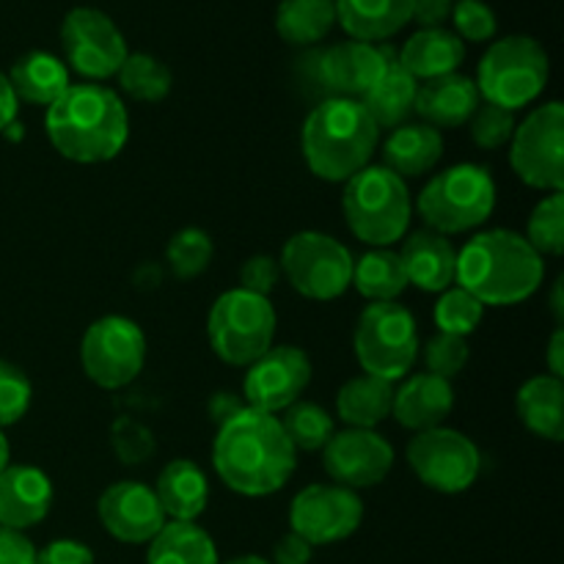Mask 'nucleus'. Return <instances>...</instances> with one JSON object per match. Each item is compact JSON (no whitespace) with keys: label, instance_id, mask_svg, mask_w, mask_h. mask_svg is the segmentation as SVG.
I'll return each instance as SVG.
<instances>
[{"label":"nucleus","instance_id":"72a5a7b5","mask_svg":"<svg viewBox=\"0 0 564 564\" xmlns=\"http://www.w3.org/2000/svg\"><path fill=\"white\" fill-rule=\"evenodd\" d=\"M352 284L372 303H391L405 292L408 275L400 253L391 248H372L352 262Z\"/></svg>","mask_w":564,"mask_h":564},{"label":"nucleus","instance_id":"2eb2a0df","mask_svg":"<svg viewBox=\"0 0 564 564\" xmlns=\"http://www.w3.org/2000/svg\"><path fill=\"white\" fill-rule=\"evenodd\" d=\"M364 521V501L356 490L341 485H308L292 499L290 532L308 545H334L358 532Z\"/></svg>","mask_w":564,"mask_h":564},{"label":"nucleus","instance_id":"b1692460","mask_svg":"<svg viewBox=\"0 0 564 564\" xmlns=\"http://www.w3.org/2000/svg\"><path fill=\"white\" fill-rule=\"evenodd\" d=\"M336 22L356 42L378 44L413 20V0H334Z\"/></svg>","mask_w":564,"mask_h":564},{"label":"nucleus","instance_id":"49530a36","mask_svg":"<svg viewBox=\"0 0 564 564\" xmlns=\"http://www.w3.org/2000/svg\"><path fill=\"white\" fill-rule=\"evenodd\" d=\"M36 564H94V554L77 540H53L36 551Z\"/></svg>","mask_w":564,"mask_h":564},{"label":"nucleus","instance_id":"cd10ccee","mask_svg":"<svg viewBox=\"0 0 564 564\" xmlns=\"http://www.w3.org/2000/svg\"><path fill=\"white\" fill-rule=\"evenodd\" d=\"M518 419L538 438L560 444L564 438V383L554 375H538L518 389Z\"/></svg>","mask_w":564,"mask_h":564},{"label":"nucleus","instance_id":"bb28decb","mask_svg":"<svg viewBox=\"0 0 564 564\" xmlns=\"http://www.w3.org/2000/svg\"><path fill=\"white\" fill-rule=\"evenodd\" d=\"M444 154V138L430 124L397 127L383 143V165L400 180H416L433 171Z\"/></svg>","mask_w":564,"mask_h":564},{"label":"nucleus","instance_id":"de8ad7c7","mask_svg":"<svg viewBox=\"0 0 564 564\" xmlns=\"http://www.w3.org/2000/svg\"><path fill=\"white\" fill-rule=\"evenodd\" d=\"M0 564H36V549L22 532L0 527Z\"/></svg>","mask_w":564,"mask_h":564},{"label":"nucleus","instance_id":"7c9ffc66","mask_svg":"<svg viewBox=\"0 0 564 564\" xmlns=\"http://www.w3.org/2000/svg\"><path fill=\"white\" fill-rule=\"evenodd\" d=\"M419 80L408 75L397 58L386 64L383 75L375 80V86L364 94L358 102L367 108L372 121L378 127H402L408 116L413 113V102H416Z\"/></svg>","mask_w":564,"mask_h":564},{"label":"nucleus","instance_id":"5fc2aeb1","mask_svg":"<svg viewBox=\"0 0 564 564\" xmlns=\"http://www.w3.org/2000/svg\"><path fill=\"white\" fill-rule=\"evenodd\" d=\"M9 466H11V446H9V438L3 435V430H0V474H3Z\"/></svg>","mask_w":564,"mask_h":564},{"label":"nucleus","instance_id":"f3484780","mask_svg":"<svg viewBox=\"0 0 564 564\" xmlns=\"http://www.w3.org/2000/svg\"><path fill=\"white\" fill-rule=\"evenodd\" d=\"M323 466L336 485L347 490L375 488L394 468V449L375 430H341L323 449Z\"/></svg>","mask_w":564,"mask_h":564},{"label":"nucleus","instance_id":"f8f14e48","mask_svg":"<svg viewBox=\"0 0 564 564\" xmlns=\"http://www.w3.org/2000/svg\"><path fill=\"white\" fill-rule=\"evenodd\" d=\"M510 163L529 187L562 193L564 185V108L545 102L534 108L510 138Z\"/></svg>","mask_w":564,"mask_h":564},{"label":"nucleus","instance_id":"ea45409f","mask_svg":"<svg viewBox=\"0 0 564 564\" xmlns=\"http://www.w3.org/2000/svg\"><path fill=\"white\" fill-rule=\"evenodd\" d=\"M33 402V383L17 364L0 358V430L20 422Z\"/></svg>","mask_w":564,"mask_h":564},{"label":"nucleus","instance_id":"423d86ee","mask_svg":"<svg viewBox=\"0 0 564 564\" xmlns=\"http://www.w3.org/2000/svg\"><path fill=\"white\" fill-rule=\"evenodd\" d=\"M496 182L485 165L460 163L441 171L419 193V215L430 231L463 235L494 215Z\"/></svg>","mask_w":564,"mask_h":564},{"label":"nucleus","instance_id":"9b49d317","mask_svg":"<svg viewBox=\"0 0 564 564\" xmlns=\"http://www.w3.org/2000/svg\"><path fill=\"white\" fill-rule=\"evenodd\" d=\"M80 364L99 389H124L147 364V336L121 314L94 319L83 334Z\"/></svg>","mask_w":564,"mask_h":564},{"label":"nucleus","instance_id":"20e7f679","mask_svg":"<svg viewBox=\"0 0 564 564\" xmlns=\"http://www.w3.org/2000/svg\"><path fill=\"white\" fill-rule=\"evenodd\" d=\"M378 141L380 127L358 99H323L303 124V158L325 182H347L367 169Z\"/></svg>","mask_w":564,"mask_h":564},{"label":"nucleus","instance_id":"c03bdc74","mask_svg":"<svg viewBox=\"0 0 564 564\" xmlns=\"http://www.w3.org/2000/svg\"><path fill=\"white\" fill-rule=\"evenodd\" d=\"M116 455L124 463H141L154 455V438L147 427H141L132 419H119L113 427Z\"/></svg>","mask_w":564,"mask_h":564},{"label":"nucleus","instance_id":"09e8293b","mask_svg":"<svg viewBox=\"0 0 564 564\" xmlns=\"http://www.w3.org/2000/svg\"><path fill=\"white\" fill-rule=\"evenodd\" d=\"M312 554L314 545H308L306 540L290 532L273 545V560H270V564H308L312 562Z\"/></svg>","mask_w":564,"mask_h":564},{"label":"nucleus","instance_id":"9d476101","mask_svg":"<svg viewBox=\"0 0 564 564\" xmlns=\"http://www.w3.org/2000/svg\"><path fill=\"white\" fill-rule=\"evenodd\" d=\"M281 273L308 301H336L352 284V257L336 237L297 231L281 251Z\"/></svg>","mask_w":564,"mask_h":564},{"label":"nucleus","instance_id":"393cba45","mask_svg":"<svg viewBox=\"0 0 564 564\" xmlns=\"http://www.w3.org/2000/svg\"><path fill=\"white\" fill-rule=\"evenodd\" d=\"M466 61V44L446 28H422L402 44L397 64L416 80L452 75Z\"/></svg>","mask_w":564,"mask_h":564},{"label":"nucleus","instance_id":"412c9836","mask_svg":"<svg viewBox=\"0 0 564 564\" xmlns=\"http://www.w3.org/2000/svg\"><path fill=\"white\" fill-rule=\"evenodd\" d=\"M400 259L408 284L419 286L422 292H444L455 284L457 251L449 237L438 231L422 229L402 237Z\"/></svg>","mask_w":564,"mask_h":564},{"label":"nucleus","instance_id":"79ce46f5","mask_svg":"<svg viewBox=\"0 0 564 564\" xmlns=\"http://www.w3.org/2000/svg\"><path fill=\"white\" fill-rule=\"evenodd\" d=\"M424 367L430 375H438V378L452 380L466 369L468 364V341L463 336L452 334H435L433 339L424 345L422 350Z\"/></svg>","mask_w":564,"mask_h":564},{"label":"nucleus","instance_id":"2f4dec72","mask_svg":"<svg viewBox=\"0 0 564 564\" xmlns=\"http://www.w3.org/2000/svg\"><path fill=\"white\" fill-rule=\"evenodd\" d=\"M147 564H220L218 545L198 523L169 521L149 543Z\"/></svg>","mask_w":564,"mask_h":564},{"label":"nucleus","instance_id":"473e14b6","mask_svg":"<svg viewBox=\"0 0 564 564\" xmlns=\"http://www.w3.org/2000/svg\"><path fill=\"white\" fill-rule=\"evenodd\" d=\"M336 25L334 0H281L275 9V31L286 44L312 47Z\"/></svg>","mask_w":564,"mask_h":564},{"label":"nucleus","instance_id":"e433bc0d","mask_svg":"<svg viewBox=\"0 0 564 564\" xmlns=\"http://www.w3.org/2000/svg\"><path fill=\"white\" fill-rule=\"evenodd\" d=\"M213 237L204 229H196V226L176 231L171 237L169 248H165V259H169V268L174 270L176 279H196V275H202L209 268V262H213Z\"/></svg>","mask_w":564,"mask_h":564},{"label":"nucleus","instance_id":"a19ab883","mask_svg":"<svg viewBox=\"0 0 564 564\" xmlns=\"http://www.w3.org/2000/svg\"><path fill=\"white\" fill-rule=\"evenodd\" d=\"M516 127L518 121L512 110L490 102H479V108L468 119V132H471V141L479 149H499L505 143H510Z\"/></svg>","mask_w":564,"mask_h":564},{"label":"nucleus","instance_id":"a878e982","mask_svg":"<svg viewBox=\"0 0 564 564\" xmlns=\"http://www.w3.org/2000/svg\"><path fill=\"white\" fill-rule=\"evenodd\" d=\"M152 490L154 496H158L160 507H163L165 518H171V521L196 523V518L207 510V474H204L193 460H185V457L171 460L169 466L160 471L158 485H154Z\"/></svg>","mask_w":564,"mask_h":564},{"label":"nucleus","instance_id":"f03ea898","mask_svg":"<svg viewBox=\"0 0 564 564\" xmlns=\"http://www.w3.org/2000/svg\"><path fill=\"white\" fill-rule=\"evenodd\" d=\"M44 130L61 158L83 165L108 163L127 147L130 116L113 88L86 80L50 105Z\"/></svg>","mask_w":564,"mask_h":564},{"label":"nucleus","instance_id":"aec40b11","mask_svg":"<svg viewBox=\"0 0 564 564\" xmlns=\"http://www.w3.org/2000/svg\"><path fill=\"white\" fill-rule=\"evenodd\" d=\"M55 490L36 466H9L0 474V527L25 532L50 516Z\"/></svg>","mask_w":564,"mask_h":564},{"label":"nucleus","instance_id":"3c124183","mask_svg":"<svg viewBox=\"0 0 564 564\" xmlns=\"http://www.w3.org/2000/svg\"><path fill=\"white\" fill-rule=\"evenodd\" d=\"M17 110H20V99H17L9 77L0 72V132H6L11 124H14Z\"/></svg>","mask_w":564,"mask_h":564},{"label":"nucleus","instance_id":"58836bf2","mask_svg":"<svg viewBox=\"0 0 564 564\" xmlns=\"http://www.w3.org/2000/svg\"><path fill=\"white\" fill-rule=\"evenodd\" d=\"M485 306L466 292L463 286H449L441 295L438 306H435V325H438L441 334H452V336H463L466 339L468 334L479 328L482 323Z\"/></svg>","mask_w":564,"mask_h":564},{"label":"nucleus","instance_id":"c9c22d12","mask_svg":"<svg viewBox=\"0 0 564 564\" xmlns=\"http://www.w3.org/2000/svg\"><path fill=\"white\" fill-rule=\"evenodd\" d=\"M281 413L284 416L279 422L284 427V435L290 438V444L295 446V452H319L334 438V419H330V413L325 408L314 405V402L297 400L295 405H290Z\"/></svg>","mask_w":564,"mask_h":564},{"label":"nucleus","instance_id":"dca6fc26","mask_svg":"<svg viewBox=\"0 0 564 564\" xmlns=\"http://www.w3.org/2000/svg\"><path fill=\"white\" fill-rule=\"evenodd\" d=\"M308 383H312V361L306 352L292 345H273L248 367L242 394L248 408L275 416L279 411L295 405Z\"/></svg>","mask_w":564,"mask_h":564},{"label":"nucleus","instance_id":"864d4df0","mask_svg":"<svg viewBox=\"0 0 564 564\" xmlns=\"http://www.w3.org/2000/svg\"><path fill=\"white\" fill-rule=\"evenodd\" d=\"M551 308H554L556 323H562L564 317V303H562V279L554 284V295H551Z\"/></svg>","mask_w":564,"mask_h":564},{"label":"nucleus","instance_id":"4be33fe9","mask_svg":"<svg viewBox=\"0 0 564 564\" xmlns=\"http://www.w3.org/2000/svg\"><path fill=\"white\" fill-rule=\"evenodd\" d=\"M479 91L477 83L471 77L452 72V75L433 77V80L419 83L416 102L413 110L424 119L430 127H463L479 108Z\"/></svg>","mask_w":564,"mask_h":564},{"label":"nucleus","instance_id":"6ab92c4d","mask_svg":"<svg viewBox=\"0 0 564 564\" xmlns=\"http://www.w3.org/2000/svg\"><path fill=\"white\" fill-rule=\"evenodd\" d=\"M391 58H394L391 50L350 39V42L323 50L314 58L317 61L314 75H317V83L325 88L328 97L361 99L375 86V80L383 75L386 64Z\"/></svg>","mask_w":564,"mask_h":564},{"label":"nucleus","instance_id":"8fccbe9b","mask_svg":"<svg viewBox=\"0 0 564 564\" xmlns=\"http://www.w3.org/2000/svg\"><path fill=\"white\" fill-rule=\"evenodd\" d=\"M452 9H455V0H413V20L422 28H444Z\"/></svg>","mask_w":564,"mask_h":564},{"label":"nucleus","instance_id":"4468645a","mask_svg":"<svg viewBox=\"0 0 564 564\" xmlns=\"http://www.w3.org/2000/svg\"><path fill=\"white\" fill-rule=\"evenodd\" d=\"M408 466L430 490L463 494L477 482L482 455L468 435L449 427H433L416 433L408 444Z\"/></svg>","mask_w":564,"mask_h":564},{"label":"nucleus","instance_id":"7ed1b4c3","mask_svg":"<svg viewBox=\"0 0 564 564\" xmlns=\"http://www.w3.org/2000/svg\"><path fill=\"white\" fill-rule=\"evenodd\" d=\"M543 279V257L518 231H482L457 251V286L471 292L482 306H516L529 301Z\"/></svg>","mask_w":564,"mask_h":564},{"label":"nucleus","instance_id":"6e6552de","mask_svg":"<svg viewBox=\"0 0 564 564\" xmlns=\"http://www.w3.org/2000/svg\"><path fill=\"white\" fill-rule=\"evenodd\" d=\"M275 308L270 297L248 290H229L213 303L207 317L209 347L220 361L231 367H251L273 347Z\"/></svg>","mask_w":564,"mask_h":564},{"label":"nucleus","instance_id":"5701e85b","mask_svg":"<svg viewBox=\"0 0 564 564\" xmlns=\"http://www.w3.org/2000/svg\"><path fill=\"white\" fill-rule=\"evenodd\" d=\"M452 408H455V391H452L449 380L422 372L405 380L400 389H394V411H391V416L405 430L424 433V430L441 427L452 413Z\"/></svg>","mask_w":564,"mask_h":564},{"label":"nucleus","instance_id":"1a4fd4ad","mask_svg":"<svg viewBox=\"0 0 564 564\" xmlns=\"http://www.w3.org/2000/svg\"><path fill=\"white\" fill-rule=\"evenodd\" d=\"M352 347L364 375L397 383L419 358L416 319L397 301L372 303L358 317Z\"/></svg>","mask_w":564,"mask_h":564},{"label":"nucleus","instance_id":"f257e3e1","mask_svg":"<svg viewBox=\"0 0 564 564\" xmlns=\"http://www.w3.org/2000/svg\"><path fill=\"white\" fill-rule=\"evenodd\" d=\"M213 463L226 488L259 499L290 482L297 452L284 435L279 416L242 405L220 422Z\"/></svg>","mask_w":564,"mask_h":564},{"label":"nucleus","instance_id":"a211bd4d","mask_svg":"<svg viewBox=\"0 0 564 564\" xmlns=\"http://www.w3.org/2000/svg\"><path fill=\"white\" fill-rule=\"evenodd\" d=\"M97 516L110 538L130 545L152 543L160 529L169 523L154 490L143 482H135V479L110 485L99 496Z\"/></svg>","mask_w":564,"mask_h":564},{"label":"nucleus","instance_id":"c85d7f7f","mask_svg":"<svg viewBox=\"0 0 564 564\" xmlns=\"http://www.w3.org/2000/svg\"><path fill=\"white\" fill-rule=\"evenodd\" d=\"M6 77H9L17 99L44 105V108H50L72 86L66 64L47 50H31V53L20 55Z\"/></svg>","mask_w":564,"mask_h":564},{"label":"nucleus","instance_id":"f704fd0d","mask_svg":"<svg viewBox=\"0 0 564 564\" xmlns=\"http://www.w3.org/2000/svg\"><path fill=\"white\" fill-rule=\"evenodd\" d=\"M119 86L127 97L138 99V102H160L171 94V69L160 58L149 53H130L116 72Z\"/></svg>","mask_w":564,"mask_h":564},{"label":"nucleus","instance_id":"4c0bfd02","mask_svg":"<svg viewBox=\"0 0 564 564\" xmlns=\"http://www.w3.org/2000/svg\"><path fill=\"white\" fill-rule=\"evenodd\" d=\"M527 242L540 257H562L564 251V196L549 193L534 207L527 226Z\"/></svg>","mask_w":564,"mask_h":564},{"label":"nucleus","instance_id":"37998d69","mask_svg":"<svg viewBox=\"0 0 564 564\" xmlns=\"http://www.w3.org/2000/svg\"><path fill=\"white\" fill-rule=\"evenodd\" d=\"M452 22H455V36L460 42H488L499 31L496 11L485 0H457L452 9Z\"/></svg>","mask_w":564,"mask_h":564},{"label":"nucleus","instance_id":"6e6d98bb","mask_svg":"<svg viewBox=\"0 0 564 564\" xmlns=\"http://www.w3.org/2000/svg\"><path fill=\"white\" fill-rule=\"evenodd\" d=\"M226 564H270V562L262 560V556L246 554V556H237V560H231V562H226Z\"/></svg>","mask_w":564,"mask_h":564},{"label":"nucleus","instance_id":"39448f33","mask_svg":"<svg viewBox=\"0 0 564 564\" xmlns=\"http://www.w3.org/2000/svg\"><path fill=\"white\" fill-rule=\"evenodd\" d=\"M341 209L358 240L372 248H389L408 235L413 204L405 180L386 165H367L345 182Z\"/></svg>","mask_w":564,"mask_h":564},{"label":"nucleus","instance_id":"a18cd8bd","mask_svg":"<svg viewBox=\"0 0 564 564\" xmlns=\"http://www.w3.org/2000/svg\"><path fill=\"white\" fill-rule=\"evenodd\" d=\"M281 279V264L279 259L268 257V253H257V257L246 259L240 268V290L253 292V295L268 297L273 286Z\"/></svg>","mask_w":564,"mask_h":564},{"label":"nucleus","instance_id":"0eeeda50","mask_svg":"<svg viewBox=\"0 0 564 564\" xmlns=\"http://www.w3.org/2000/svg\"><path fill=\"white\" fill-rule=\"evenodd\" d=\"M549 53L532 36H505L490 44L479 61L477 91L485 102L516 113L540 97L549 86Z\"/></svg>","mask_w":564,"mask_h":564},{"label":"nucleus","instance_id":"c756f323","mask_svg":"<svg viewBox=\"0 0 564 564\" xmlns=\"http://www.w3.org/2000/svg\"><path fill=\"white\" fill-rule=\"evenodd\" d=\"M394 411V383L375 375L347 380L336 394V413L341 422L358 430H375Z\"/></svg>","mask_w":564,"mask_h":564},{"label":"nucleus","instance_id":"603ef678","mask_svg":"<svg viewBox=\"0 0 564 564\" xmlns=\"http://www.w3.org/2000/svg\"><path fill=\"white\" fill-rule=\"evenodd\" d=\"M549 372L554 375V378H562L564 375V330L562 328H556L554 336H551Z\"/></svg>","mask_w":564,"mask_h":564},{"label":"nucleus","instance_id":"ddd939ff","mask_svg":"<svg viewBox=\"0 0 564 564\" xmlns=\"http://www.w3.org/2000/svg\"><path fill=\"white\" fill-rule=\"evenodd\" d=\"M61 47H64L66 64L77 75L88 77V83L116 77V72L130 55L119 25L105 11L91 9V6H77L64 17Z\"/></svg>","mask_w":564,"mask_h":564}]
</instances>
